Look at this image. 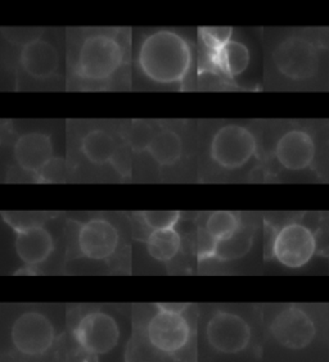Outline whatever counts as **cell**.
I'll return each instance as SVG.
<instances>
[{"instance_id":"6da1fadb","label":"cell","mask_w":329,"mask_h":362,"mask_svg":"<svg viewBox=\"0 0 329 362\" xmlns=\"http://www.w3.org/2000/svg\"><path fill=\"white\" fill-rule=\"evenodd\" d=\"M190 305L156 303L135 321L127 362H187L195 351L196 324Z\"/></svg>"},{"instance_id":"7a4b0ae2","label":"cell","mask_w":329,"mask_h":362,"mask_svg":"<svg viewBox=\"0 0 329 362\" xmlns=\"http://www.w3.org/2000/svg\"><path fill=\"white\" fill-rule=\"evenodd\" d=\"M140 69L158 84L182 83L192 62L188 42L174 31L161 30L142 42L138 56Z\"/></svg>"},{"instance_id":"3957f363","label":"cell","mask_w":329,"mask_h":362,"mask_svg":"<svg viewBox=\"0 0 329 362\" xmlns=\"http://www.w3.org/2000/svg\"><path fill=\"white\" fill-rule=\"evenodd\" d=\"M71 338L88 361L110 355L121 341L120 322L105 310L79 311L71 325Z\"/></svg>"},{"instance_id":"277c9868","label":"cell","mask_w":329,"mask_h":362,"mask_svg":"<svg viewBox=\"0 0 329 362\" xmlns=\"http://www.w3.org/2000/svg\"><path fill=\"white\" fill-rule=\"evenodd\" d=\"M9 341L12 351L23 360H39L54 347L56 327L42 311H23L11 325Z\"/></svg>"},{"instance_id":"5b68a950","label":"cell","mask_w":329,"mask_h":362,"mask_svg":"<svg viewBox=\"0 0 329 362\" xmlns=\"http://www.w3.org/2000/svg\"><path fill=\"white\" fill-rule=\"evenodd\" d=\"M207 346L217 355L237 356L250 349L253 339L251 322L231 310L212 311L206 327Z\"/></svg>"},{"instance_id":"8992f818","label":"cell","mask_w":329,"mask_h":362,"mask_svg":"<svg viewBox=\"0 0 329 362\" xmlns=\"http://www.w3.org/2000/svg\"><path fill=\"white\" fill-rule=\"evenodd\" d=\"M122 61L124 50L112 36H89L79 49L76 75L88 81H103L116 74Z\"/></svg>"},{"instance_id":"52a82bcc","label":"cell","mask_w":329,"mask_h":362,"mask_svg":"<svg viewBox=\"0 0 329 362\" xmlns=\"http://www.w3.org/2000/svg\"><path fill=\"white\" fill-rule=\"evenodd\" d=\"M277 70L294 81H304L316 75L321 54L316 44L301 36H291L280 42L273 53Z\"/></svg>"},{"instance_id":"ba28073f","label":"cell","mask_w":329,"mask_h":362,"mask_svg":"<svg viewBox=\"0 0 329 362\" xmlns=\"http://www.w3.org/2000/svg\"><path fill=\"white\" fill-rule=\"evenodd\" d=\"M316 252V234L301 223L283 225L272 242L273 257L288 269H301L313 259Z\"/></svg>"},{"instance_id":"9c48e42d","label":"cell","mask_w":329,"mask_h":362,"mask_svg":"<svg viewBox=\"0 0 329 362\" xmlns=\"http://www.w3.org/2000/svg\"><path fill=\"white\" fill-rule=\"evenodd\" d=\"M269 333L280 347L301 351L316 339V322L304 308L291 305L274 315Z\"/></svg>"},{"instance_id":"30bf717a","label":"cell","mask_w":329,"mask_h":362,"mask_svg":"<svg viewBox=\"0 0 329 362\" xmlns=\"http://www.w3.org/2000/svg\"><path fill=\"white\" fill-rule=\"evenodd\" d=\"M256 152V139L243 126L226 125L217 130L211 141L212 160L226 170L245 166Z\"/></svg>"},{"instance_id":"8fae6325","label":"cell","mask_w":329,"mask_h":362,"mask_svg":"<svg viewBox=\"0 0 329 362\" xmlns=\"http://www.w3.org/2000/svg\"><path fill=\"white\" fill-rule=\"evenodd\" d=\"M77 250L93 261L112 257L120 244L119 230L105 218H91L77 231Z\"/></svg>"},{"instance_id":"7c38bea8","label":"cell","mask_w":329,"mask_h":362,"mask_svg":"<svg viewBox=\"0 0 329 362\" xmlns=\"http://www.w3.org/2000/svg\"><path fill=\"white\" fill-rule=\"evenodd\" d=\"M316 146L310 134L294 129L280 136L275 146V157L280 165L291 171L310 168L316 160Z\"/></svg>"},{"instance_id":"4fadbf2b","label":"cell","mask_w":329,"mask_h":362,"mask_svg":"<svg viewBox=\"0 0 329 362\" xmlns=\"http://www.w3.org/2000/svg\"><path fill=\"white\" fill-rule=\"evenodd\" d=\"M14 158L22 170L37 173L47 168L53 158L52 140L45 134H25L14 144Z\"/></svg>"},{"instance_id":"5bb4252c","label":"cell","mask_w":329,"mask_h":362,"mask_svg":"<svg viewBox=\"0 0 329 362\" xmlns=\"http://www.w3.org/2000/svg\"><path fill=\"white\" fill-rule=\"evenodd\" d=\"M14 247L22 262L33 267L50 258L54 250V240L44 226H34L17 231Z\"/></svg>"},{"instance_id":"9a60e30c","label":"cell","mask_w":329,"mask_h":362,"mask_svg":"<svg viewBox=\"0 0 329 362\" xmlns=\"http://www.w3.org/2000/svg\"><path fill=\"white\" fill-rule=\"evenodd\" d=\"M20 63L23 71L30 76L48 78L56 74L59 57L50 42L39 39L22 47Z\"/></svg>"},{"instance_id":"2e32d148","label":"cell","mask_w":329,"mask_h":362,"mask_svg":"<svg viewBox=\"0 0 329 362\" xmlns=\"http://www.w3.org/2000/svg\"><path fill=\"white\" fill-rule=\"evenodd\" d=\"M211 62L219 67L226 76H239L250 63V50L243 42L231 40L223 48L210 53Z\"/></svg>"},{"instance_id":"e0dca14e","label":"cell","mask_w":329,"mask_h":362,"mask_svg":"<svg viewBox=\"0 0 329 362\" xmlns=\"http://www.w3.org/2000/svg\"><path fill=\"white\" fill-rule=\"evenodd\" d=\"M146 243L151 257L168 264L180 251L182 238L175 229L154 230L149 233Z\"/></svg>"},{"instance_id":"ac0fdd59","label":"cell","mask_w":329,"mask_h":362,"mask_svg":"<svg viewBox=\"0 0 329 362\" xmlns=\"http://www.w3.org/2000/svg\"><path fill=\"white\" fill-rule=\"evenodd\" d=\"M81 152L94 165L111 162L117 152L115 139L103 130H91L81 140Z\"/></svg>"},{"instance_id":"d6986e66","label":"cell","mask_w":329,"mask_h":362,"mask_svg":"<svg viewBox=\"0 0 329 362\" xmlns=\"http://www.w3.org/2000/svg\"><path fill=\"white\" fill-rule=\"evenodd\" d=\"M148 153L160 166H173L182 157V139L173 130L160 132L152 140Z\"/></svg>"},{"instance_id":"ffe728a7","label":"cell","mask_w":329,"mask_h":362,"mask_svg":"<svg viewBox=\"0 0 329 362\" xmlns=\"http://www.w3.org/2000/svg\"><path fill=\"white\" fill-rule=\"evenodd\" d=\"M253 245V234L248 230L241 229L226 239L219 240L217 245L215 259L217 261H233L243 257Z\"/></svg>"},{"instance_id":"44dd1931","label":"cell","mask_w":329,"mask_h":362,"mask_svg":"<svg viewBox=\"0 0 329 362\" xmlns=\"http://www.w3.org/2000/svg\"><path fill=\"white\" fill-rule=\"evenodd\" d=\"M203 229L219 242L231 237L241 229V218L234 212L217 211L212 212L210 216L207 217Z\"/></svg>"},{"instance_id":"7402d4cb","label":"cell","mask_w":329,"mask_h":362,"mask_svg":"<svg viewBox=\"0 0 329 362\" xmlns=\"http://www.w3.org/2000/svg\"><path fill=\"white\" fill-rule=\"evenodd\" d=\"M140 220L143 223L154 230L174 229L178 221L180 220L179 211H146L140 212Z\"/></svg>"},{"instance_id":"603a6c76","label":"cell","mask_w":329,"mask_h":362,"mask_svg":"<svg viewBox=\"0 0 329 362\" xmlns=\"http://www.w3.org/2000/svg\"><path fill=\"white\" fill-rule=\"evenodd\" d=\"M154 127L144 122H135L127 132V143L135 153L148 151L152 140L154 139Z\"/></svg>"},{"instance_id":"cb8c5ba5","label":"cell","mask_w":329,"mask_h":362,"mask_svg":"<svg viewBox=\"0 0 329 362\" xmlns=\"http://www.w3.org/2000/svg\"><path fill=\"white\" fill-rule=\"evenodd\" d=\"M231 28H209L201 30V37L206 48L209 49L210 53L217 52L223 48L226 42H231Z\"/></svg>"},{"instance_id":"d4e9b609","label":"cell","mask_w":329,"mask_h":362,"mask_svg":"<svg viewBox=\"0 0 329 362\" xmlns=\"http://www.w3.org/2000/svg\"><path fill=\"white\" fill-rule=\"evenodd\" d=\"M217 240L211 237L204 229L198 231V242H197V256L200 262L215 258L217 253Z\"/></svg>"}]
</instances>
